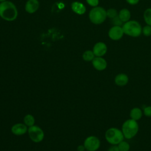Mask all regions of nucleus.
I'll return each mask as SVG.
<instances>
[{
    "mask_svg": "<svg viewBox=\"0 0 151 151\" xmlns=\"http://www.w3.org/2000/svg\"><path fill=\"white\" fill-rule=\"evenodd\" d=\"M18 12L15 5L9 1L0 3V17L6 21H13L18 17Z\"/></svg>",
    "mask_w": 151,
    "mask_h": 151,
    "instance_id": "f257e3e1",
    "label": "nucleus"
},
{
    "mask_svg": "<svg viewBox=\"0 0 151 151\" xmlns=\"http://www.w3.org/2000/svg\"><path fill=\"white\" fill-rule=\"evenodd\" d=\"M139 129L137 121L132 119L126 120L122 124V131L124 137L126 139H131L133 138L138 133Z\"/></svg>",
    "mask_w": 151,
    "mask_h": 151,
    "instance_id": "f03ea898",
    "label": "nucleus"
},
{
    "mask_svg": "<svg viewBox=\"0 0 151 151\" xmlns=\"http://www.w3.org/2000/svg\"><path fill=\"white\" fill-rule=\"evenodd\" d=\"M124 34L132 37H137L142 34L140 24L135 20H129L122 25Z\"/></svg>",
    "mask_w": 151,
    "mask_h": 151,
    "instance_id": "7ed1b4c3",
    "label": "nucleus"
},
{
    "mask_svg": "<svg viewBox=\"0 0 151 151\" xmlns=\"http://www.w3.org/2000/svg\"><path fill=\"white\" fill-rule=\"evenodd\" d=\"M104 137L106 140L111 145H117L124 139L122 130L113 127L106 131Z\"/></svg>",
    "mask_w": 151,
    "mask_h": 151,
    "instance_id": "20e7f679",
    "label": "nucleus"
},
{
    "mask_svg": "<svg viewBox=\"0 0 151 151\" xmlns=\"http://www.w3.org/2000/svg\"><path fill=\"white\" fill-rule=\"evenodd\" d=\"M88 18L90 21L95 25L103 23L107 18L106 10L99 6L93 7L89 12Z\"/></svg>",
    "mask_w": 151,
    "mask_h": 151,
    "instance_id": "39448f33",
    "label": "nucleus"
},
{
    "mask_svg": "<svg viewBox=\"0 0 151 151\" xmlns=\"http://www.w3.org/2000/svg\"><path fill=\"white\" fill-rule=\"evenodd\" d=\"M27 133L31 140L34 143L41 142L45 137L44 130L40 126L35 124L28 127Z\"/></svg>",
    "mask_w": 151,
    "mask_h": 151,
    "instance_id": "423d86ee",
    "label": "nucleus"
},
{
    "mask_svg": "<svg viewBox=\"0 0 151 151\" xmlns=\"http://www.w3.org/2000/svg\"><path fill=\"white\" fill-rule=\"evenodd\" d=\"M83 145L87 151H97L100 147L101 142L98 137L90 135L84 139Z\"/></svg>",
    "mask_w": 151,
    "mask_h": 151,
    "instance_id": "0eeeda50",
    "label": "nucleus"
},
{
    "mask_svg": "<svg viewBox=\"0 0 151 151\" xmlns=\"http://www.w3.org/2000/svg\"><path fill=\"white\" fill-rule=\"evenodd\" d=\"M124 34L122 26L113 25V27L110 28L108 32V35L109 38L113 41H117L120 40Z\"/></svg>",
    "mask_w": 151,
    "mask_h": 151,
    "instance_id": "6e6552de",
    "label": "nucleus"
},
{
    "mask_svg": "<svg viewBox=\"0 0 151 151\" xmlns=\"http://www.w3.org/2000/svg\"><path fill=\"white\" fill-rule=\"evenodd\" d=\"M28 129V127L24 123H17L12 126L11 132L15 136H20L27 133Z\"/></svg>",
    "mask_w": 151,
    "mask_h": 151,
    "instance_id": "1a4fd4ad",
    "label": "nucleus"
},
{
    "mask_svg": "<svg viewBox=\"0 0 151 151\" xmlns=\"http://www.w3.org/2000/svg\"><path fill=\"white\" fill-rule=\"evenodd\" d=\"M92 51L96 57H103L107 51V47L103 42H97L93 46Z\"/></svg>",
    "mask_w": 151,
    "mask_h": 151,
    "instance_id": "9d476101",
    "label": "nucleus"
},
{
    "mask_svg": "<svg viewBox=\"0 0 151 151\" xmlns=\"http://www.w3.org/2000/svg\"><path fill=\"white\" fill-rule=\"evenodd\" d=\"M91 63L94 68L100 71L104 70L107 66V63L103 57H95Z\"/></svg>",
    "mask_w": 151,
    "mask_h": 151,
    "instance_id": "9b49d317",
    "label": "nucleus"
},
{
    "mask_svg": "<svg viewBox=\"0 0 151 151\" xmlns=\"http://www.w3.org/2000/svg\"><path fill=\"white\" fill-rule=\"evenodd\" d=\"M40 7V2L38 0H28L25 5V10L29 14L35 13Z\"/></svg>",
    "mask_w": 151,
    "mask_h": 151,
    "instance_id": "f8f14e48",
    "label": "nucleus"
},
{
    "mask_svg": "<svg viewBox=\"0 0 151 151\" xmlns=\"http://www.w3.org/2000/svg\"><path fill=\"white\" fill-rule=\"evenodd\" d=\"M129 77L125 73H119L117 74L114 79V83L119 87H123L129 83Z\"/></svg>",
    "mask_w": 151,
    "mask_h": 151,
    "instance_id": "ddd939ff",
    "label": "nucleus"
},
{
    "mask_svg": "<svg viewBox=\"0 0 151 151\" xmlns=\"http://www.w3.org/2000/svg\"><path fill=\"white\" fill-rule=\"evenodd\" d=\"M71 8L74 13L78 15H83L86 11L85 5L83 3L78 1L72 2L71 4Z\"/></svg>",
    "mask_w": 151,
    "mask_h": 151,
    "instance_id": "4468645a",
    "label": "nucleus"
},
{
    "mask_svg": "<svg viewBox=\"0 0 151 151\" xmlns=\"http://www.w3.org/2000/svg\"><path fill=\"white\" fill-rule=\"evenodd\" d=\"M143 114V110L138 107H134L132 108L129 113L130 118L136 121L139 120L142 117Z\"/></svg>",
    "mask_w": 151,
    "mask_h": 151,
    "instance_id": "2eb2a0df",
    "label": "nucleus"
},
{
    "mask_svg": "<svg viewBox=\"0 0 151 151\" xmlns=\"http://www.w3.org/2000/svg\"><path fill=\"white\" fill-rule=\"evenodd\" d=\"M118 16L121 19V21L124 23L130 20L131 18V13L130 11L127 8H123L120 9V11L118 13Z\"/></svg>",
    "mask_w": 151,
    "mask_h": 151,
    "instance_id": "dca6fc26",
    "label": "nucleus"
},
{
    "mask_svg": "<svg viewBox=\"0 0 151 151\" xmlns=\"http://www.w3.org/2000/svg\"><path fill=\"white\" fill-rule=\"evenodd\" d=\"M24 123L28 127H29L35 125V119L34 116L31 114H27L25 115L23 119Z\"/></svg>",
    "mask_w": 151,
    "mask_h": 151,
    "instance_id": "f3484780",
    "label": "nucleus"
},
{
    "mask_svg": "<svg viewBox=\"0 0 151 151\" xmlns=\"http://www.w3.org/2000/svg\"><path fill=\"white\" fill-rule=\"evenodd\" d=\"M95 57L96 56H95L94 52H93V51L89 50L85 51L82 55L83 60L87 62L92 61Z\"/></svg>",
    "mask_w": 151,
    "mask_h": 151,
    "instance_id": "a211bd4d",
    "label": "nucleus"
},
{
    "mask_svg": "<svg viewBox=\"0 0 151 151\" xmlns=\"http://www.w3.org/2000/svg\"><path fill=\"white\" fill-rule=\"evenodd\" d=\"M143 18L146 25L151 26V8H148L144 11Z\"/></svg>",
    "mask_w": 151,
    "mask_h": 151,
    "instance_id": "6ab92c4d",
    "label": "nucleus"
},
{
    "mask_svg": "<svg viewBox=\"0 0 151 151\" xmlns=\"http://www.w3.org/2000/svg\"><path fill=\"white\" fill-rule=\"evenodd\" d=\"M117 146L120 151H129L130 149V146L129 143L124 140L120 142L117 145Z\"/></svg>",
    "mask_w": 151,
    "mask_h": 151,
    "instance_id": "aec40b11",
    "label": "nucleus"
},
{
    "mask_svg": "<svg viewBox=\"0 0 151 151\" xmlns=\"http://www.w3.org/2000/svg\"><path fill=\"white\" fill-rule=\"evenodd\" d=\"M106 14L107 17L112 19L118 15V12L114 8H109L107 10H106Z\"/></svg>",
    "mask_w": 151,
    "mask_h": 151,
    "instance_id": "412c9836",
    "label": "nucleus"
},
{
    "mask_svg": "<svg viewBox=\"0 0 151 151\" xmlns=\"http://www.w3.org/2000/svg\"><path fill=\"white\" fill-rule=\"evenodd\" d=\"M142 33L146 37H149L151 35V26L146 25L142 28Z\"/></svg>",
    "mask_w": 151,
    "mask_h": 151,
    "instance_id": "4be33fe9",
    "label": "nucleus"
},
{
    "mask_svg": "<svg viewBox=\"0 0 151 151\" xmlns=\"http://www.w3.org/2000/svg\"><path fill=\"white\" fill-rule=\"evenodd\" d=\"M111 24H113V25H116V26H122L123 25V22L121 21V19H120V18L119 17V16H116V17L111 19Z\"/></svg>",
    "mask_w": 151,
    "mask_h": 151,
    "instance_id": "5701e85b",
    "label": "nucleus"
},
{
    "mask_svg": "<svg viewBox=\"0 0 151 151\" xmlns=\"http://www.w3.org/2000/svg\"><path fill=\"white\" fill-rule=\"evenodd\" d=\"M143 114L147 117H151V106H146L143 110Z\"/></svg>",
    "mask_w": 151,
    "mask_h": 151,
    "instance_id": "b1692460",
    "label": "nucleus"
},
{
    "mask_svg": "<svg viewBox=\"0 0 151 151\" xmlns=\"http://www.w3.org/2000/svg\"><path fill=\"white\" fill-rule=\"evenodd\" d=\"M87 3L92 7H95L98 6L99 4V0H86Z\"/></svg>",
    "mask_w": 151,
    "mask_h": 151,
    "instance_id": "393cba45",
    "label": "nucleus"
},
{
    "mask_svg": "<svg viewBox=\"0 0 151 151\" xmlns=\"http://www.w3.org/2000/svg\"><path fill=\"white\" fill-rule=\"evenodd\" d=\"M107 151H120L117 145H111L107 149Z\"/></svg>",
    "mask_w": 151,
    "mask_h": 151,
    "instance_id": "a878e982",
    "label": "nucleus"
},
{
    "mask_svg": "<svg viewBox=\"0 0 151 151\" xmlns=\"http://www.w3.org/2000/svg\"><path fill=\"white\" fill-rule=\"evenodd\" d=\"M126 1L130 5H134L139 3V0H126Z\"/></svg>",
    "mask_w": 151,
    "mask_h": 151,
    "instance_id": "bb28decb",
    "label": "nucleus"
},
{
    "mask_svg": "<svg viewBox=\"0 0 151 151\" xmlns=\"http://www.w3.org/2000/svg\"><path fill=\"white\" fill-rule=\"evenodd\" d=\"M77 151H86V149H85L84 145L83 144V145H78L77 147Z\"/></svg>",
    "mask_w": 151,
    "mask_h": 151,
    "instance_id": "cd10ccee",
    "label": "nucleus"
},
{
    "mask_svg": "<svg viewBox=\"0 0 151 151\" xmlns=\"http://www.w3.org/2000/svg\"><path fill=\"white\" fill-rule=\"evenodd\" d=\"M6 0H0V2H4V1H6Z\"/></svg>",
    "mask_w": 151,
    "mask_h": 151,
    "instance_id": "c85d7f7f",
    "label": "nucleus"
},
{
    "mask_svg": "<svg viewBox=\"0 0 151 151\" xmlns=\"http://www.w3.org/2000/svg\"><path fill=\"white\" fill-rule=\"evenodd\" d=\"M0 18H1V17H0Z\"/></svg>",
    "mask_w": 151,
    "mask_h": 151,
    "instance_id": "c756f323",
    "label": "nucleus"
},
{
    "mask_svg": "<svg viewBox=\"0 0 151 151\" xmlns=\"http://www.w3.org/2000/svg\"><path fill=\"white\" fill-rule=\"evenodd\" d=\"M86 151H87V150H86Z\"/></svg>",
    "mask_w": 151,
    "mask_h": 151,
    "instance_id": "7c9ffc66",
    "label": "nucleus"
}]
</instances>
